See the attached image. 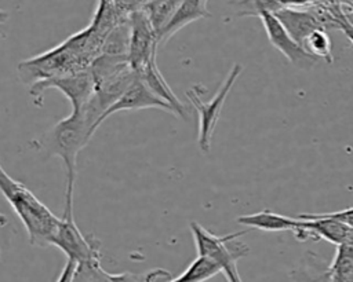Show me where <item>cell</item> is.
<instances>
[{
    "instance_id": "cell-5",
    "label": "cell",
    "mask_w": 353,
    "mask_h": 282,
    "mask_svg": "<svg viewBox=\"0 0 353 282\" xmlns=\"http://www.w3.org/2000/svg\"><path fill=\"white\" fill-rule=\"evenodd\" d=\"M48 88L59 89L69 99L72 105V111L81 110L97 92L95 80L90 69L73 74L57 76L36 81L30 85L29 89V94L36 105H40L43 99V92Z\"/></svg>"
},
{
    "instance_id": "cell-16",
    "label": "cell",
    "mask_w": 353,
    "mask_h": 282,
    "mask_svg": "<svg viewBox=\"0 0 353 282\" xmlns=\"http://www.w3.org/2000/svg\"><path fill=\"white\" fill-rule=\"evenodd\" d=\"M72 282H116L114 274H109L101 265V259L77 263Z\"/></svg>"
},
{
    "instance_id": "cell-14",
    "label": "cell",
    "mask_w": 353,
    "mask_h": 282,
    "mask_svg": "<svg viewBox=\"0 0 353 282\" xmlns=\"http://www.w3.org/2000/svg\"><path fill=\"white\" fill-rule=\"evenodd\" d=\"M138 76L157 98H160L161 100H164L172 107L175 116L181 118H188L185 105L178 99V96L174 94V91L170 88V85L164 80L163 74L157 67L156 59H153L141 73H138Z\"/></svg>"
},
{
    "instance_id": "cell-15",
    "label": "cell",
    "mask_w": 353,
    "mask_h": 282,
    "mask_svg": "<svg viewBox=\"0 0 353 282\" xmlns=\"http://www.w3.org/2000/svg\"><path fill=\"white\" fill-rule=\"evenodd\" d=\"M218 272H221V268L212 259L197 256L179 276L167 282H204Z\"/></svg>"
},
{
    "instance_id": "cell-9",
    "label": "cell",
    "mask_w": 353,
    "mask_h": 282,
    "mask_svg": "<svg viewBox=\"0 0 353 282\" xmlns=\"http://www.w3.org/2000/svg\"><path fill=\"white\" fill-rule=\"evenodd\" d=\"M139 109H160L168 111L175 116L172 107L157 98L148 85L141 80L139 76L131 83V85L125 89V92L102 114L98 121V127L113 113L124 111V110H139Z\"/></svg>"
},
{
    "instance_id": "cell-23",
    "label": "cell",
    "mask_w": 353,
    "mask_h": 282,
    "mask_svg": "<svg viewBox=\"0 0 353 282\" xmlns=\"http://www.w3.org/2000/svg\"><path fill=\"white\" fill-rule=\"evenodd\" d=\"M328 4H334V6H339L343 10H347L350 7H353V0H323Z\"/></svg>"
},
{
    "instance_id": "cell-6",
    "label": "cell",
    "mask_w": 353,
    "mask_h": 282,
    "mask_svg": "<svg viewBox=\"0 0 353 282\" xmlns=\"http://www.w3.org/2000/svg\"><path fill=\"white\" fill-rule=\"evenodd\" d=\"M52 245L76 263L101 259V242L94 235H85L80 231L74 221L73 205H65Z\"/></svg>"
},
{
    "instance_id": "cell-3",
    "label": "cell",
    "mask_w": 353,
    "mask_h": 282,
    "mask_svg": "<svg viewBox=\"0 0 353 282\" xmlns=\"http://www.w3.org/2000/svg\"><path fill=\"white\" fill-rule=\"evenodd\" d=\"M251 228L226 235H216L197 221H190V231L196 245L197 256L212 259L221 268L228 282H243L237 270V260L248 253V246L234 242L239 237L250 232Z\"/></svg>"
},
{
    "instance_id": "cell-22",
    "label": "cell",
    "mask_w": 353,
    "mask_h": 282,
    "mask_svg": "<svg viewBox=\"0 0 353 282\" xmlns=\"http://www.w3.org/2000/svg\"><path fill=\"white\" fill-rule=\"evenodd\" d=\"M341 30L345 33V36L349 39V41L353 45V26L346 21V17H345V19L341 23Z\"/></svg>"
},
{
    "instance_id": "cell-11",
    "label": "cell",
    "mask_w": 353,
    "mask_h": 282,
    "mask_svg": "<svg viewBox=\"0 0 353 282\" xmlns=\"http://www.w3.org/2000/svg\"><path fill=\"white\" fill-rule=\"evenodd\" d=\"M273 14L299 45H303V41L312 32L323 29L313 14L305 7H280Z\"/></svg>"
},
{
    "instance_id": "cell-21",
    "label": "cell",
    "mask_w": 353,
    "mask_h": 282,
    "mask_svg": "<svg viewBox=\"0 0 353 282\" xmlns=\"http://www.w3.org/2000/svg\"><path fill=\"white\" fill-rule=\"evenodd\" d=\"M114 281L116 282H143V276L139 278L138 275L131 272H121V274H114Z\"/></svg>"
},
{
    "instance_id": "cell-18",
    "label": "cell",
    "mask_w": 353,
    "mask_h": 282,
    "mask_svg": "<svg viewBox=\"0 0 353 282\" xmlns=\"http://www.w3.org/2000/svg\"><path fill=\"white\" fill-rule=\"evenodd\" d=\"M324 215L328 216V217L336 219V220H339V221H342V223H345V224H347L349 227L353 228V206L338 210V212H328V213H324Z\"/></svg>"
},
{
    "instance_id": "cell-1",
    "label": "cell",
    "mask_w": 353,
    "mask_h": 282,
    "mask_svg": "<svg viewBox=\"0 0 353 282\" xmlns=\"http://www.w3.org/2000/svg\"><path fill=\"white\" fill-rule=\"evenodd\" d=\"M103 111L105 110L95 94L81 110L72 111L68 117L51 127L36 142V146L40 150H43L47 155L59 157L65 165V205H73L77 154L88 144L91 136L98 129V121Z\"/></svg>"
},
{
    "instance_id": "cell-19",
    "label": "cell",
    "mask_w": 353,
    "mask_h": 282,
    "mask_svg": "<svg viewBox=\"0 0 353 282\" xmlns=\"http://www.w3.org/2000/svg\"><path fill=\"white\" fill-rule=\"evenodd\" d=\"M76 265H77V263L74 260L68 259L62 271H61V274H59V276H58V279L55 282H72Z\"/></svg>"
},
{
    "instance_id": "cell-24",
    "label": "cell",
    "mask_w": 353,
    "mask_h": 282,
    "mask_svg": "<svg viewBox=\"0 0 353 282\" xmlns=\"http://www.w3.org/2000/svg\"><path fill=\"white\" fill-rule=\"evenodd\" d=\"M345 12V17H346V21L353 26V7L347 8V10H343Z\"/></svg>"
},
{
    "instance_id": "cell-8",
    "label": "cell",
    "mask_w": 353,
    "mask_h": 282,
    "mask_svg": "<svg viewBox=\"0 0 353 282\" xmlns=\"http://www.w3.org/2000/svg\"><path fill=\"white\" fill-rule=\"evenodd\" d=\"M263 25L270 44L279 50L292 65L299 69H310L317 63V58L312 56L302 45H299L279 21V18L269 10H259L255 12Z\"/></svg>"
},
{
    "instance_id": "cell-13",
    "label": "cell",
    "mask_w": 353,
    "mask_h": 282,
    "mask_svg": "<svg viewBox=\"0 0 353 282\" xmlns=\"http://www.w3.org/2000/svg\"><path fill=\"white\" fill-rule=\"evenodd\" d=\"M208 0H183L178 10L175 11L174 17L168 22V25L164 28L159 37V45L167 43L176 32H179L186 25L201 19L211 17V12L207 8Z\"/></svg>"
},
{
    "instance_id": "cell-7",
    "label": "cell",
    "mask_w": 353,
    "mask_h": 282,
    "mask_svg": "<svg viewBox=\"0 0 353 282\" xmlns=\"http://www.w3.org/2000/svg\"><path fill=\"white\" fill-rule=\"evenodd\" d=\"M157 47L159 37L148 15L142 10L132 11L130 14V43L127 58L130 66L137 74L156 59Z\"/></svg>"
},
{
    "instance_id": "cell-17",
    "label": "cell",
    "mask_w": 353,
    "mask_h": 282,
    "mask_svg": "<svg viewBox=\"0 0 353 282\" xmlns=\"http://www.w3.org/2000/svg\"><path fill=\"white\" fill-rule=\"evenodd\" d=\"M302 47L312 56H314L317 59H323L327 63L334 62L331 40H330V36L327 34V30H324V29H317V30L312 32L303 41Z\"/></svg>"
},
{
    "instance_id": "cell-2",
    "label": "cell",
    "mask_w": 353,
    "mask_h": 282,
    "mask_svg": "<svg viewBox=\"0 0 353 282\" xmlns=\"http://www.w3.org/2000/svg\"><path fill=\"white\" fill-rule=\"evenodd\" d=\"M0 191L22 221L33 246L52 245L61 217L55 216L23 183L11 177L0 168Z\"/></svg>"
},
{
    "instance_id": "cell-20",
    "label": "cell",
    "mask_w": 353,
    "mask_h": 282,
    "mask_svg": "<svg viewBox=\"0 0 353 282\" xmlns=\"http://www.w3.org/2000/svg\"><path fill=\"white\" fill-rule=\"evenodd\" d=\"M320 0H277L281 7H307Z\"/></svg>"
},
{
    "instance_id": "cell-12",
    "label": "cell",
    "mask_w": 353,
    "mask_h": 282,
    "mask_svg": "<svg viewBox=\"0 0 353 282\" xmlns=\"http://www.w3.org/2000/svg\"><path fill=\"white\" fill-rule=\"evenodd\" d=\"M237 223L247 226L250 228H255L266 232H281V231H292L298 232L302 227V220L299 217H288L269 209L241 215L237 217Z\"/></svg>"
},
{
    "instance_id": "cell-10",
    "label": "cell",
    "mask_w": 353,
    "mask_h": 282,
    "mask_svg": "<svg viewBox=\"0 0 353 282\" xmlns=\"http://www.w3.org/2000/svg\"><path fill=\"white\" fill-rule=\"evenodd\" d=\"M298 217L309 231L310 239H325L335 246L353 242V228L336 219L324 213H302Z\"/></svg>"
},
{
    "instance_id": "cell-4",
    "label": "cell",
    "mask_w": 353,
    "mask_h": 282,
    "mask_svg": "<svg viewBox=\"0 0 353 282\" xmlns=\"http://www.w3.org/2000/svg\"><path fill=\"white\" fill-rule=\"evenodd\" d=\"M243 72V66L240 63H234L228 76L225 77L222 85L218 88L216 94L212 96V99L205 103L201 100V94L204 92L201 85H194L186 91V96L190 100V103L194 106L199 114V149L203 153H208L211 150V139L212 133L215 131V127L218 124L221 110L223 107V103L232 91L236 80L240 77Z\"/></svg>"
}]
</instances>
